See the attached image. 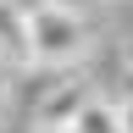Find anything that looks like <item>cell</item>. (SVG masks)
I'll list each match as a JSON object with an SVG mask.
<instances>
[{
    "label": "cell",
    "mask_w": 133,
    "mask_h": 133,
    "mask_svg": "<svg viewBox=\"0 0 133 133\" xmlns=\"http://www.w3.org/2000/svg\"><path fill=\"white\" fill-rule=\"evenodd\" d=\"M22 56H17V50H6V44H0V89H11V83H17V72H22Z\"/></svg>",
    "instance_id": "5b68a950"
},
{
    "label": "cell",
    "mask_w": 133,
    "mask_h": 133,
    "mask_svg": "<svg viewBox=\"0 0 133 133\" xmlns=\"http://www.w3.org/2000/svg\"><path fill=\"white\" fill-rule=\"evenodd\" d=\"M116 111H122V133H133V94H128V100H122Z\"/></svg>",
    "instance_id": "8992f818"
},
{
    "label": "cell",
    "mask_w": 133,
    "mask_h": 133,
    "mask_svg": "<svg viewBox=\"0 0 133 133\" xmlns=\"http://www.w3.org/2000/svg\"><path fill=\"white\" fill-rule=\"evenodd\" d=\"M0 44L17 50V56L28 61V11L11 6V0H0Z\"/></svg>",
    "instance_id": "277c9868"
},
{
    "label": "cell",
    "mask_w": 133,
    "mask_h": 133,
    "mask_svg": "<svg viewBox=\"0 0 133 133\" xmlns=\"http://www.w3.org/2000/svg\"><path fill=\"white\" fill-rule=\"evenodd\" d=\"M39 133H78V128H39Z\"/></svg>",
    "instance_id": "52a82bcc"
},
{
    "label": "cell",
    "mask_w": 133,
    "mask_h": 133,
    "mask_svg": "<svg viewBox=\"0 0 133 133\" xmlns=\"http://www.w3.org/2000/svg\"><path fill=\"white\" fill-rule=\"evenodd\" d=\"M72 128H78V133H122V111H116L111 100H94V94H89Z\"/></svg>",
    "instance_id": "3957f363"
},
{
    "label": "cell",
    "mask_w": 133,
    "mask_h": 133,
    "mask_svg": "<svg viewBox=\"0 0 133 133\" xmlns=\"http://www.w3.org/2000/svg\"><path fill=\"white\" fill-rule=\"evenodd\" d=\"M83 100H89V94H83L72 78H61L56 89L39 100V128H72V122H78V111H83Z\"/></svg>",
    "instance_id": "7a4b0ae2"
},
{
    "label": "cell",
    "mask_w": 133,
    "mask_h": 133,
    "mask_svg": "<svg viewBox=\"0 0 133 133\" xmlns=\"http://www.w3.org/2000/svg\"><path fill=\"white\" fill-rule=\"evenodd\" d=\"M83 50H89V22H83V11H72L66 0H39V6H28V66H66L83 61Z\"/></svg>",
    "instance_id": "6da1fadb"
},
{
    "label": "cell",
    "mask_w": 133,
    "mask_h": 133,
    "mask_svg": "<svg viewBox=\"0 0 133 133\" xmlns=\"http://www.w3.org/2000/svg\"><path fill=\"white\" fill-rule=\"evenodd\" d=\"M128 66H133V50H128Z\"/></svg>",
    "instance_id": "ba28073f"
}]
</instances>
